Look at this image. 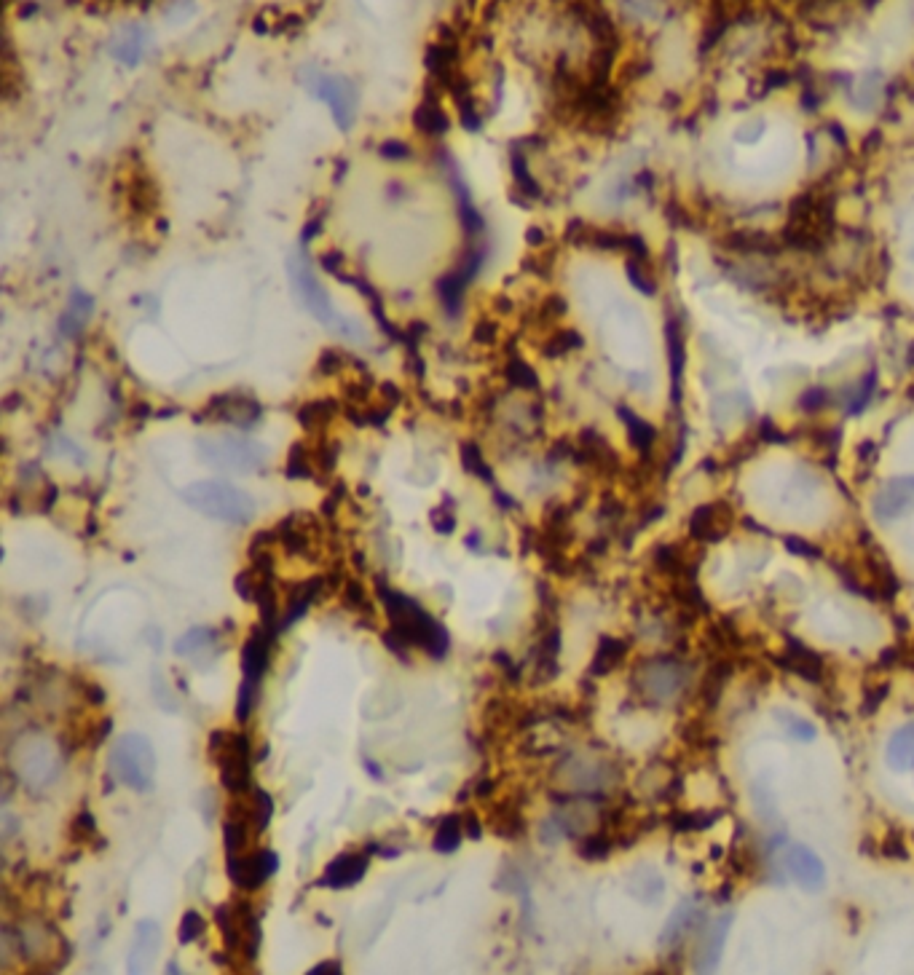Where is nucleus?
<instances>
[{
    "mask_svg": "<svg viewBox=\"0 0 914 975\" xmlns=\"http://www.w3.org/2000/svg\"><path fill=\"white\" fill-rule=\"evenodd\" d=\"M378 600L384 606L386 617H389V630L405 643V646H421L427 649L429 657L443 659L451 649V635L432 614L421 609L419 603L403 592L384 587V582H378L376 587Z\"/></svg>",
    "mask_w": 914,
    "mask_h": 975,
    "instance_id": "1",
    "label": "nucleus"
},
{
    "mask_svg": "<svg viewBox=\"0 0 914 975\" xmlns=\"http://www.w3.org/2000/svg\"><path fill=\"white\" fill-rule=\"evenodd\" d=\"M834 196L826 191H807L794 199L789 223L780 231L783 247L799 252H821L834 239Z\"/></svg>",
    "mask_w": 914,
    "mask_h": 975,
    "instance_id": "2",
    "label": "nucleus"
},
{
    "mask_svg": "<svg viewBox=\"0 0 914 975\" xmlns=\"http://www.w3.org/2000/svg\"><path fill=\"white\" fill-rule=\"evenodd\" d=\"M183 501L196 512H202L210 520H220L228 525H247L255 517V501L250 493H244L236 485L220 483V480H202L183 488Z\"/></svg>",
    "mask_w": 914,
    "mask_h": 975,
    "instance_id": "3",
    "label": "nucleus"
},
{
    "mask_svg": "<svg viewBox=\"0 0 914 975\" xmlns=\"http://www.w3.org/2000/svg\"><path fill=\"white\" fill-rule=\"evenodd\" d=\"M110 775L132 791H148L156 775V753L151 740L137 732L121 734L110 748Z\"/></svg>",
    "mask_w": 914,
    "mask_h": 975,
    "instance_id": "4",
    "label": "nucleus"
},
{
    "mask_svg": "<svg viewBox=\"0 0 914 975\" xmlns=\"http://www.w3.org/2000/svg\"><path fill=\"white\" fill-rule=\"evenodd\" d=\"M210 759L218 764L220 783L231 796L252 791V745L242 732L210 734Z\"/></svg>",
    "mask_w": 914,
    "mask_h": 975,
    "instance_id": "5",
    "label": "nucleus"
},
{
    "mask_svg": "<svg viewBox=\"0 0 914 975\" xmlns=\"http://www.w3.org/2000/svg\"><path fill=\"white\" fill-rule=\"evenodd\" d=\"M196 445L202 461L228 472H258L269 464V450L247 437H202Z\"/></svg>",
    "mask_w": 914,
    "mask_h": 975,
    "instance_id": "6",
    "label": "nucleus"
},
{
    "mask_svg": "<svg viewBox=\"0 0 914 975\" xmlns=\"http://www.w3.org/2000/svg\"><path fill=\"white\" fill-rule=\"evenodd\" d=\"M638 694L652 705H665L676 700V694L687 686V673L676 659H652L638 667L633 675Z\"/></svg>",
    "mask_w": 914,
    "mask_h": 975,
    "instance_id": "7",
    "label": "nucleus"
},
{
    "mask_svg": "<svg viewBox=\"0 0 914 975\" xmlns=\"http://www.w3.org/2000/svg\"><path fill=\"white\" fill-rule=\"evenodd\" d=\"M290 279H293L295 295H298V300L303 303V309L309 311L311 317L317 319V322H322V325H336L338 330L341 317H338L336 309H333V300L328 298V292L322 290V284H319L314 268L309 266L306 252H298V255L290 258Z\"/></svg>",
    "mask_w": 914,
    "mask_h": 975,
    "instance_id": "8",
    "label": "nucleus"
},
{
    "mask_svg": "<svg viewBox=\"0 0 914 975\" xmlns=\"http://www.w3.org/2000/svg\"><path fill=\"white\" fill-rule=\"evenodd\" d=\"M311 89L317 94L319 100L328 102V108L333 110V121L341 132L352 129L354 116H357V102H360V94H357V86L346 78V75H333V73H314L311 78Z\"/></svg>",
    "mask_w": 914,
    "mask_h": 975,
    "instance_id": "9",
    "label": "nucleus"
},
{
    "mask_svg": "<svg viewBox=\"0 0 914 975\" xmlns=\"http://www.w3.org/2000/svg\"><path fill=\"white\" fill-rule=\"evenodd\" d=\"M228 879L244 892L260 890L269 882L271 876L279 871L277 852L271 850H252L244 855H228L226 860Z\"/></svg>",
    "mask_w": 914,
    "mask_h": 975,
    "instance_id": "10",
    "label": "nucleus"
},
{
    "mask_svg": "<svg viewBox=\"0 0 914 975\" xmlns=\"http://www.w3.org/2000/svg\"><path fill=\"white\" fill-rule=\"evenodd\" d=\"M207 418L212 421H223V424H234L242 426V429H250L252 424H258L260 416H263V405H260L255 397L244 392H226L212 397L204 408Z\"/></svg>",
    "mask_w": 914,
    "mask_h": 975,
    "instance_id": "11",
    "label": "nucleus"
},
{
    "mask_svg": "<svg viewBox=\"0 0 914 975\" xmlns=\"http://www.w3.org/2000/svg\"><path fill=\"white\" fill-rule=\"evenodd\" d=\"M914 509V477H893L882 485L874 499V515L880 520H898Z\"/></svg>",
    "mask_w": 914,
    "mask_h": 975,
    "instance_id": "12",
    "label": "nucleus"
},
{
    "mask_svg": "<svg viewBox=\"0 0 914 975\" xmlns=\"http://www.w3.org/2000/svg\"><path fill=\"white\" fill-rule=\"evenodd\" d=\"M730 531V512L724 504H703L689 517V534L697 542H719Z\"/></svg>",
    "mask_w": 914,
    "mask_h": 975,
    "instance_id": "13",
    "label": "nucleus"
},
{
    "mask_svg": "<svg viewBox=\"0 0 914 975\" xmlns=\"http://www.w3.org/2000/svg\"><path fill=\"white\" fill-rule=\"evenodd\" d=\"M274 638H277V635L271 633V630H266L263 625L252 630L250 638H247V643H244V649H242L244 678H250V681H258L260 684L263 673L269 670L271 643H274Z\"/></svg>",
    "mask_w": 914,
    "mask_h": 975,
    "instance_id": "14",
    "label": "nucleus"
},
{
    "mask_svg": "<svg viewBox=\"0 0 914 975\" xmlns=\"http://www.w3.org/2000/svg\"><path fill=\"white\" fill-rule=\"evenodd\" d=\"M368 863H370V858H368V852H362V855H338L333 863H330L328 868H325V874L319 876V887H330V890H344V887H354V884L360 882L362 876H365V871H368Z\"/></svg>",
    "mask_w": 914,
    "mask_h": 975,
    "instance_id": "15",
    "label": "nucleus"
},
{
    "mask_svg": "<svg viewBox=\"0 0 914 975\" xmlns=\"http://www.w3.org/2000/svg\"><path fill=\"white\" fill-rule=\"evenodd\" d=\"M161 946V930L156 922L151 919H143L135 930V943L129 946V970L132 973H140L145 967L151 965L156 954H159Z\"/></svg>",
    "mask_w": 914,
    "mask_h": 975,
    "instance_id": "16",
    "label": "nucleus"
},
{
    "mask_svg": "<svg viewBox=\"0 0 914 975\" xmlns=\"http://www.w3.org/2000/svg\"><path fill=\"white\" fill-rule=\"evenodd\" d=\"M148 43H151V35H148V30H145L143 25H129L124 27L113 41H110V54H113V59H118L121 65L135 67L137 62L145 57Z\"/></svg>",
    "mask_w": 914,
    "mask_h": 975,
    "instance_id": "17",
    "label": "nucleus"
},
{
    "mask_svg": "<svg viewBox=\"0 0 914 975\" xmlns=\"http://www.w3.org/2000/svg\"><path fill=\"white\" fill-rule=\"evenodd\" d=\"M786 866H789L791 876L805 887H810V890H818L823 879H826V868H823L821 858L807 847H791L789 855H786Z\"/></svg>",
    "mask_w": 914,
    "mask_h": 975,
    "instance_id": "18",
    "label": "nucleus"
},
{
    "mask_svg": "<svg viewBox=\"0 0 914 975\" xmlns=\"http://www.w3.org/2000/svg\"><path fill=\"white\" fill-rule=\"evenodd\" d=\"M775 662H780V665L786 667V670L797 673L799 678H805V681H813V684H818V681H821L823 659L818 657L815 651L807 649L805 643L794 641V638L789 641L786 657H778Z\"/></svg>",
    "mask_w": 914,
    "mask_h": 975,
    "instance_id": "19",
    "label": "nucleus"
},
{
    "mask_svg": "<svg viewBox=\"0 0 914 975\" xmlns=\"http://www.w3.org/2000/svg\"><path fill=\"white\" fill-rule=\"evenodd\" d=\"M448 183H451L453 196H456V207H459V215H462L464 231H467V236H470V242H478L480 234H483V217H480V212L475 209V204H472L470 188H467V183L462 180V175H459V172H451V169H448Z\"/></svg>",
    "mask_w": 914,
    "mask_h": 975,
    "instance_id": "20",
    "label": "nucleus"
},
{
    "mask_svg": "<svg viewBox=\"0 0 914 975\" xmlns=\"http://www.w3.org/2000/svg\"><path fill=\"white\" fill-rule=\"evenodd\" d=\"M413 126L427 137H443L451 129V118L443 110V105L437 102V97H427L419 108L413 110Z\"/></svg>",
    "mask_w": 914,
    "mask_h": 975,
    "instance_id": "21",
    "label": "nucleus"
},
{
    "mask_svg": "<svg viewBox=\"0 0 914 975\" xmlns=\"http://www.w3.org/2000/svg\"><path fill=\"white\" fill-rule=\"evenodd\" d=\"M885 761H888L893 769H914V724L898 729L893 737L888 740V748H885Z\"/></svg>",
    "mask_w": 914,
    "mask_h": 975,
    "instance_id": "22",
    "label": "nucleus"
},
{
    "mask_svg": "<svg viewBox=\"0 0 914 975\" xmlns=\"http://www.w3.org/2000/svg\"><path fill=\"white\" fill-rule=\"evenodd\" d=\"M625 654H628V643L620 641V638H601L590 670H593V675L612 673L614 667L625 659Z\"/></svg>",
    "mask_w": 914,
    "mask_h": 975,
    "instance_id": "23",
    "label": "nucleus"
},
{
    "mask_svg": "<svg viewBox=\"0 0 914 975\" xmlns=\"http://www.w3.org/2000/svg\"><path fill=\"white\" fill-rule=\"evenodd\" d=\"M510 169H512V180H515V188H518L520 199H531L537 201L542 196V188L531 175L529 164H526V156L520 150H512L510 153Z\"/></svg>",
    "mask_w": 914,
    "mask_h": 975,
    "instance_id": "24",
    "label": "nucleus"
},
{
    "mask_svg": "<svg viewBox=\"0 0 914 975\" xmlns=\"http://www.w3.org/2000/svg\"><path fill=\"white\" fill-rule=\"evenodd\" d=\"M730 917H724L719 925H713L705 935V943H700V970H711L716 967L719 957H722V946L724 938H727V930H730Z\"/></svg>",
    "mask_w": 914,
    "mask_h": 975,
    "instance_id": "25",
    "label": "nucleus"
},
{
    "mask_svg": "<svg viewBox=\"0 0 914 975\" xmlns=\"http://www.w3.org/2000/svg\"><path fill=\"white\" fill-rule=\"evenodd\" d=\"M504 378L507 384L520 389V392H539V375L537 370L520 357H510L504 365Z\"/></svg>",
    "mask_w": 914,
    "mask_h": 975,
    "instance_id": "26",
    "label": "nucleus"
},
{
    "mask_svg": "<svg viewBox=\"0 0 914 975\" xmlns=\"http://www.w3.org/2000/svg\"><path fill=\"white\" fill-rule=\"evenodd\" d=\"M620 418L625 421V426H628V434H630V442L636 445L641 453H649L652 450V445H655V440H657V429L649 421H644V418H638L633 410H628V408H620Z\"/></svg>",
    "mask_w": 914,
    "mask_h": 975,
    "instance_id": "27",
    "label": "nucleus"
},
{
    "mask_svg": "<svg viewBox=\"0 0 914 975\" xmlns=\"http://www.w3.org/2000/svg\"><path fill=\"white\" fill-rule=\"evenodd\" d=\"M336 413H338V405L333 400L306 402V405L298 408V424H301L303 429L314 432V429H322V426L328 424L330 418L336 416Z\"/></svg>",
    "mask_w": 914,
    "mask_h": 975,
    "instance_id": "28",
    "label": "nucleus"
},
{
    "mask_svg": "<svg viewBox=\"0 0 914 975\" xmlns=\"http://www.w3.org/2000/svg\"><path fill=\"white\" fill-rule=\"evenodd\" d=\"M462 839H464L462 820H459L456 815H448L443 817V823H440V828H437L435 839H432V847H435V852L451 855V852L459 850Z\"/></svg>",
    "mask_w": 914,
    "mask_h": 975,
    "instance_id": "29",
    "label": "nucleus"
},
{
    "mask_svg": "<svg viewBox=\"0 0 914 975\" xmlns=\"http://www.w3.org/2000/svg\"><path fill=\"white\" fill-rule=\"evenodd\" d=\"M668 346H671V381H673V400L681 397V375H684V341L676 322L668 325Z\"/></svg>",
    "mask_w": 914,
    "mask_h": 975,
    "instance_id": "30",
    "label": "nucleus"
},
{
    "mask_svg": "<svg viewBox=\"0 0 914 975\" xmlns=\"http://www.w3.org/2000/svg\"><path fill=\"white\" fill-rule=\"evenodd\" d=\"M215 638H218V633H215L212 627H193V630H188V633L175 643V654H180V657H193V654H199V651L207 649L210 643H215Z\"/></svg>",
    "mask_w": 914,
    "mask_h": 975,
    "instance_id": "31",
    "label": "nucleus"
},
{
    "mask_svg": "<svg viewBox=\"0 0 914 975\" xmlns=\"http://www.w3.org/2000/svg\"><path fill=\"white\" fill-rule=\"evenodd\" d=\"M314 472H317V461L309 453V448L306 445H293L290 459H287L285 475L290 480H309V477H314Z\"/></svg>",
    "mask_w": 914,
    "mask_h": 975,
    "instance_id": "32",
    "label": "nucleus"
},
{
    "mask_svg": "<svg viewBox=\"0 0 914 975\" xmlns=\"http://www.w3.org/2000/svg\"><path fill=\"white\" fill-rule=\"evenodd\" d=\"M271 815H274V801L263 788H252L250 796V820L255 825V831H266L271 823Z\"/></svg>",
    "mask_w": 914,
    "mask_h": 975,
    "instance_id": "33",
    "label": "nucleus"
},
{
    "mask_svg": "<svg viewBox=\"0 0 914 975\" xmlns=\"http://www.w3.org/2000/svg\"><path fill=\"white\" fill-rule=\"evenodd\" d=\"M582 349V335L571 327H563V330H555L545 343V357H563L569 351Z\"/></svg>",
    "mask_w": 914,
    "mask_h": 975,
    "instance_id": "34",
    "label": "nucleus"
},
{
    "mask_svg": "<svg viewBox=\"0 0 914 975\" xmlns=\"http://www.w3.org/2000/svg\"><path fill=\"white\" fill-rule=\"evenodd\" d=\"M719 820V812H679L671 817V828L679 834H689V831H705Z\"/></svg>",
    "mask_w": 914,
    "mask_h": 975,
    "instance_id": "35",
    "label": "nucleus"
},
{
    "mask_svg": "<svg viewBox=\"0 0 914 975\" xmlns=\"http://www.w3.org/2000/svg\"><path fill=\"white\" fill-rule=\"evenodd\" d=\"M462 464L470 475L480 477L483 483L494 485V472H491V467H488L486 459H483V450H480L475 442H464L462 445Z\"/></svg>",
    "mask_w": 914,
    "mask_h": 975,
    "instance_id": "36",
    "label": "nucleus"
},
{
    "mask_svg": "<svg viewBox=\"0 0 914 975\" xmlns=\"http://www.w3.org/2000/svg\"><path fill=\"white\" fill-rule=\"evenodd\" d=\"M255 705H258V681L244 678L242 686H239V697H236V721L247 724Z\"/></svg>",
    "mask_w": 914,
    "mask_h": 975,
    "instance_id": "37",
    "label": "nucleus"
},
{
    "mask_svg": "<svg viewBox=\"0 0 914 975\" xmlns=\"http://www.w3.org/2000/svg\"><path fill=\"white\" fill-rule=\"evenodd\" d=\"M692 919H695V906L692 903H684L676 914H673V919H671V927L665 930V935H663V941L668 943V941H681V935L687 933L689 927H692Z\"/></svg>",
    "mask_w": 914,
    "mask_h": 975,
    "instance_id": "38",
    "label": "nucleus"
},
{
    "mask_svg": "<svg viewBox=\"0 0 914 975\" xmlns=\"http://www.w3.org/2000/svg\"><path fill=\"white\" fill-rule=\"evenodd\" d=\"M655 563H657V568H660V571H665V574H681V571H684V558H681V550L679 547H673V544H663V547H657Z\"/></svg>",
    "mask_w": 914,
    "mask_h": 975,
    "instance_id": "39",
    "label": "nucleus"
},
{
    "mask_svg": "<svg viewBox=\"0 0 914 975\" xmlns=\"http://www.w3.org/2000/svg\"><path fill=\"white\" fill-rule=\"evenodd\" d=\"M204 930H207V922H204L202 914H199V911H185L177 938H180V943H193L202 938Z\"/></svg>",
    "mask_w": 914,
    "mask_h": 975,
    "instance_id": "40",
    "label": "nucleus"
},
{
    "mask_svg": "<svg viewBox=\"0 0 914 975\" xmlns=\"http://www.w3.org/2000/svg\"><path fill=\"white\" fill-rule=\"evenodd\" d=\"M612 852V839L606 834L587 836L585 842L579 844V855L585 860H604Z\"/></svg>",
    "mask_w": 914,
    "mask_h": 975,
    "instance_id": "41",
    "label": "nucleus"
},
{
    "mask_svg": "<svg viewBox=\"0 0 914 975\" xmlns=\"http://www.w3.org/2000/svg\"><path fill=\"white\" fill-rule=\"evenodd\" d=\"M628 276H630V282H633V287H636V290L644 292V295H655V292H657L655 279H652V276L646 274V271H644V263H641V260H633V258H630V263H628Z\"/></svg>",
    "mask_w": 914,
    "mask_h": 975,
    "instance_id": "42",
    "label": "nucleus"
},
{
    "mask_svg": "<svg viewBox=\"0 0 914 975\" xmlns=\"http://www.w3.org/2000/svg\"><path fill=\"white\" fill-rule=\"evenodd\" d=\"M378 153H381V159L386 161H405L411 159V145H405L403 140H386L381 142Z\"/></svg>",
    "mask_w": 914,
    "mask_h": 975,
    "instance_id": "43",
    "label": "nucleus"
},
{
    "mask_svg": "<svg viewBox=\"0 0 914 975\" xmlns=\"http://www.w3.org/2000/svg\"><path fill=\"white\" fill-rule=\"evenodd\" d=\"M344 362H346V357L341 354V351L328 349V351H322V354H319L317 367H319V373L322 375H336L338 370H344Z\"/></svg>",
    "mask_w": 914,
    "mask_h": 975,
    "instance_id": "44",
    "label": "nucleus"
},
{
    "mask_svg": "<svg viewBox=\"0 0 914 975\" xmlns=\"http://www.w3.org/2000/svg\"><path fill=\"white\" fill-rule=\"evenodd\" d=\"M783 544H786V550H789L791 555H799V558H810V560L821 558V550L813 547L810 542H805V539H799V536H786Z\"/></svg>",
    "mask_w": 914,
    "mask_h": 975,
    "instance_id": "45",
    "label": "nucleus"
},
{
    "mask_svg": "<svg viewBox=\"0 0 914 975\" xmlns=\"http://www.w3.org/2000/svg\"><path fill=\"white\" fill-rule=\"evenodd\" d=\"M346 606L354 611H365L368 609V598H365V590H362L360 582H346V592H344Z\"/></svg>",
    "mask_w": 914,
    "mask_h": 975,
    "instance_id": "46",
    "label": "nucleus"
},
{
    "mask_svg": "<svg viewBox=\"0 0 914 975\" xmlns=\"http://www.w3.org/2000/svg\"><path fill=\"white\" fill-rule=\"evenodd\" d=\"M888 694H890V684H877L874 689H869V694H866V700H864V713L866 716H872V713H877L880 710V705L885 700H888Z\"/></svg>",
    "mask_w": 914,
    "mask_h": 975,
    "instance_id": "47",
    "label": "nucleus"
},
{
    "mask_svg": "<svg viewBox=\"0 0 914 975\" xmlns=\"http://www.w3.org/2000/svg\"><path fill=\"white\" fill-rule=\"evenodd\" d=\"M73 836L76 839H92V836H97V825H94V817L89 809L81 812L76 823H73Z\"/></svg>",
    "mask_w": 914,
    "mask_h": 975,
    "instance_id": "48",
    "label": "nucleus"
},
{
    "mask_svg": "<svg viewBox=\"0 0 914 975\" xmlns=\"http://www.w3.org/2000/svg\"><path fill=\"white\" fill-rule=\"evenodd\" d=\"M826 402H829V394H826V389H807V392L802 394L799 405H802L805 410H810V413H815V410H821Z\"/></svg>",
    "mask_w": 914,
    "mask_h": 975,
    "instance_id": "49",
    "label": "nucleus"
},
{
    "mask_svg": "<svg viewBox=\"0 0 914 975\" xmlns=\"http://www.w3.org/2000/svg\"><path fill=\"white\" fill-rule=\"evenodd\" d=\"M429 520H432V528H435L437 534H443V536L453 534V528H456V520H453V512H451V515H448V512H443V509H435V512L429 515Z\"/></svg>",
    "mask_w": 914,
    "mask_h": 975,
    "instance_id": "50",
    "label": "nucleus"
},
{
    "mask_svg": "<svg viewBox=\"0 0 914 975\" xmlns=\"http://www.w3.org/2000/svg\"><path fill=\"white\" fill-rule=\"evenodd\" d=\"M319 260H322V268H325L328 274H333V276L341 274V266H344V255H341V252L330 250V252H325V255H322Z\"/></svg>",
    "mask_w": 914,
    "mask_h": 975,
    "instance_id": "51",
    "label": "nucleus"
},
{
    "mask_svg": "<svg viewBox=\"0 0 914 975\" xmlns=\"http://www.w3.org/2000/svg\"><path fill=\"white\" fill-rule=\"evenodd\" d=\"M882 855H888V858H896V860H906V847L901 844L898 836H888V842H885V847H882Z\"/></svg>",
    "mask_w": 914,
    "mask_h": 975,
    "instance_id": "52",
    "label": "nucleus"
},
{
    "mask_svg": "<svg viewBox=\"0 0 914 975\" xmlns=\"http://www.w3.org/2000/svg\"><path fill=\"white\" fill-rule=\"evenodd\" d=\"M475 341L478 343H494V338H496V327L491 325V322H480L478 327H475Z\"/></svg>",
    "mask_w": 914,
    "mask_h": 975,
    "instance_id": "53",
    "label": "nucleus"
},
{
    "mask_svg": "<svg viewBox=\"0 0 914 975\" xmlns=\"http://www.w3.org/2000/svg\"><path fill=\"white\" fill-rule=\"evenodd\" d=\"M464 831H467V836H470V839H480V834H483V825H480V820H478V815H475V812H470V815L464 817Z\"/></svg>",
    "mask_w": 914,
    "mask_h": 975,
    "instance_id": "54",
    "label": "nucleus"
},
{
    "mask_svg": "<svg viewBox=\"0 0 914 975\" xmlns=\"http://www.w3.org/2000/svg\"><path fill=\"white\" fill-rule=\"evenodd\" d=\"M344 973L341 962H322V965L311 967V975H338Z\"/></svg>",
    "mask_w": 914,
    "mask_h": 975,
    "instance_id": "55",
    "label": "nucleus"
},
{
    "mask_svg": "<svg viewBox=\"0 0 914 975\" xmlns=\"http://www.w3.org/2000/svg\"><path fill=\"white\" fill-rule=\"evenodd\" d=\"M317 234H322V220H314V223L306 225V231H303V242H311Z\"/></svg>",
    "mask_w": 914,
    "mask_h": 975,
    "instance_id": "56",
    "label": "nucleus"
},
{
    "mask_svg": "<svg viewBox=\"0 0 914 975\" xmlns=\"http://www.w3.org/2000/svg\"><path fill=\"white\" fill-rule=\"evenodd\" d=\"M491 791H494V783H491V780H486V783H480L478 785V796H480V799H486V796Z\"/></svg>",
    "mask_w": 914,
    "mask_h": 975,
    "instance_id": "57",
    "label": "nucleus"
},
{
    "mask_svg": "<svg viewBox=\"0 0 914 975\" xmlns=\"http://www.w3.org/2000/svg\"><path fill=\"white\" fill-rule=\"evenodd\" d=\"M912 662H914V646H912Z\"/></svg>",
    "mask_w": 914,
    "mask_h": 975,
    "instance_id": "58",
    "label": "nucleus"
}]
</instances>
